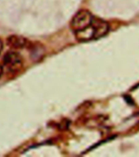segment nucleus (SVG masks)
Masks as SVG:
<instances>
[{
    "label": "nucleus",
    "mask_w": 139,
    "mask_h": 157,
    "mask_svg": "<svg viewBox=\"0 0 139 157\" xmlns=\"http://www.w3.org/2000/svg\"><path fill=\"white\" fill-rule=\"evenodd\" d=\"M109 29L110 26L108 22L94 17L93 22L87 28L74 35L79 42H89L105 36L108 33Z\"/></svg>",
    "instance_id": "obj_1"
},
{
    "label": "nucleus",
    "mask_w": 139,
    "mask_h": 157,
    "mask_svg": "<svg viewBox=\"0 0 139 157\" xmlns=\"http://www.w3.org/2000/svg\"><path fill=\"white\" fill-rule=\"evenodd\" d=\"M2 72H3V69H2V65H1V64H0V77H1V75H2Z\"/></svg>",
    "instance_id": "obj_5"
},
{
    "label": "nucleus",
    "mask_w": 139,
    "mask_h": 157,
    "mask_svg": "<svg viewBox=\"0 0 139 157\" xmlns=\"http://www.w3.org/2000/svg\"><path fill=\"white\" fill-rule=\"evenodd\" d=\"M24 61L18 52L10 50L3 55L2 61V67L3 71L7 74L14 75L22 69Z\"/></svg>",
    "instance_id": "obj_2"
},
{
    "label": "nucleus",
    "mask_w": 139,
    "mask_h": 157,
    "mask_svg": "<svg viewBox=\"0 0 139 157\" xmlns=\"http://www.w3.org/2000/svg\"><path fill=\"white\" fill-rule=\"evenodd\" d=\"M29 40L25 37L19 36H11L7 39V45L13 49H22L29 46Z\"/></svg>",
    "instance_id": "obj_4"
},
{
    "label": "nucleus",
    "mask_w": 139,
    "mask_h": 157,
    "mask_svg": "<svg viewBox=\"0 0 139 157\" xmlns=\"http://www.w3.org/2000/svg\"><path fill=\"white\" fill-rule=\"evenodd\" d=\"M2 40H1V39H0V53H1V51H2Z\"/></svg>",
    "instance_id": "obj_6"
},
{
    "label": "nucleus",
    "mask_w": 139,
    "mask_h": 157,
    "mask_svg": "<svg viewBox=\"0 0 139 157\" xmlns=\"http://www.w3.org/2000/svg\"><path fill=\"white\" fill-rule=\"evenodd\" d=\"M94 16L87 10H81L75 14L72 17L70 28L72 30L73 33L76 34L84 30L93 22Z\"/></svg>",
    "instance_id": "obj_3"
}]
</instances>
